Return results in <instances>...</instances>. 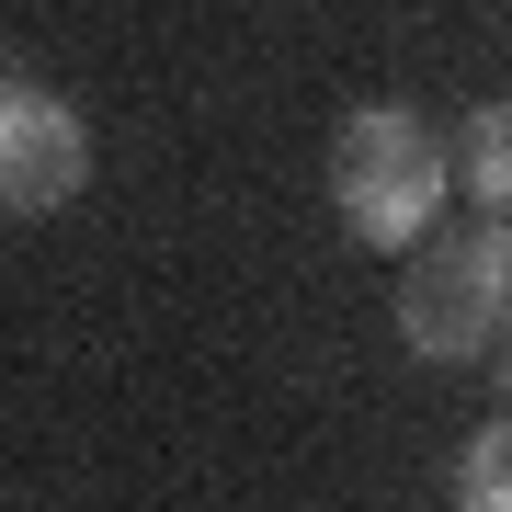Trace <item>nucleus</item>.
Masks as SVG:
<instances>
[{"mask_svg":"<svg viewBox=\"0 0 512 512\" xmlns=\"http://www.w3.org/2000/svg\"><path fill=\"white\" fill-rule=\"evenodd\" d=\"M444 194H456L444 137L410 103H353L330 126V217L353 251H421L444 228Z\"/></svg>","mask_w":512,"mask_h":512,"instance_id":"obj_1","label":"nucleus"},{"mask_svg":"<svg viewBox=\"0 0 512 512\" xmlns=\"http://www.w3.org/2000/svg\"><path fill=\"white\" fill-rule=\"evenodd\" d=\"M512 330V217H478L456 239H421L399 274V342L421 365H478Z\"/></svg>","mask_w":512,"mask_h":512,"instance_id":"obj_2","label":"nucleus"},{"mask_svg":"<svg viewBox=\"0 0 512 512\" xmlns=\"http://www.w3.org/2000/svg\"><path fill=\"white\" fill-rule=\"evenodd\" d=\"M80 194H92V114L35 69H0V217H57Z\"/></svg>","mask_w":512,"mask_h":512,"instance_id":"obj_3","label":"nucleus"},{"mask_svg":"<svg viewBox=\"0 0 512 512\" xmlns=\"http://www.w3.org/2000/svg\"><path fill=\"white\" fill-rule=\"evenodd\" d=\"M444 171H456L490 217H512V103H467L456 137H444Z\"/></svg>","mask_w":512,"mask_h":512,"instance_id":"obj_4","label":"nucleus"},{"mask_svg":"<svg viewBox=\"0 0 512 512\" xmlns=\"http://www.w3.org/2000/svg\"><path fill=\"white\" fill-rule=\"evenodd\" d=\"M456 512H512V421H478L456 456Z\"/></svg>","mask_w":512,"mask_h":512,"instance_id":"obj_5","label":"nucleus"},{"mask_svg":"<svg viewBox=\"0 0 512 512\" xmlns=\"http://www.w3.org/2000/svg\"><path fill=\"white\" fill-rule=\"evenodd\" d=\"M501 387H512V330H501Z\"/></svg>","mask_w":512,"mask_h":512,"instance_id":"obj_6","label":"nucleus"}]
</instances>
